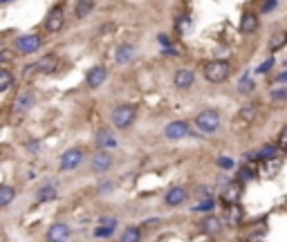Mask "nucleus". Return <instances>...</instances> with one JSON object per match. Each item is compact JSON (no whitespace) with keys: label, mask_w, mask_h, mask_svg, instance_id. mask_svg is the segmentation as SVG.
Here are the masks:
<instances>
[{"label":"nucleus","mask_w":287,"mask_h":242,"mask_svg":"<svg viewBox=\"0 0 287 242\" xmlns=\"http://www.w3.org/2000/svg\"><path fill=\"white\" fill-rule=\"evenodd\" d=\"M36 104V97L32 92H25V94H20V97L16 99V101H14V112H16V115H23V112H30L32 110V105Z\"/></svg>","instance_id":"13"},{"label":"nucleus","mask_w":287,"mask_h":242,"mask_svg":"<svg viewBox=\"0 0 287 242\" xmlns=\"http://www.w3.org/2000/svg\"><path fill=\"white\" fill-rule=\"evenodd\" d=\"M202 229L213 236V233H218V231L222 229V220L216 218V215H209V218H204V222H202Z\"/></svg>","instance_id":"21"},{"label":"nucleus","mask_w":287,"mask_h":242,"mask_svg":"<svg viewBox=\"0 0 287 242\" xmlns=\"http://www.w3.org/2000/svg\"><path fill=\"white\" fill-rule=\"evenodd\" d=\"M276 83H287V69H285V72H281L278 76H276Z\"/></svg>","instance_id":"41"},{"label":"nucleus","mask_w":287,"mask_h":242,"mask_svg":"<svg viewBox=\"0 0 287 242\" xmlns=\"http://www.w3.org/2000/svg\"><path fill=\"white\" fill-rule=\"evenodd\" d=\"M133 56H135V47H133V45H119L117 52H115V61H117L119 65L130 63Z\"/></svg>","instance_id":"18"},{"label":"nucleus","mask_w":287,"mask_h":242,"mask_svg":"<svg viewBox=\"0 0 287 242\" xmlns=\"http://www.w3.org/2000/svg\"><path fill=\"white\" fill-rule=\"evenodd\" d=\"M14 86V76H12V72L7 68H2L0 69V92H7L9 87Z\"/></svg>","instance_id":"26"},{"label":"nucleus","mask_w":287,"mask_h":242,"mask_svg":"<svg viewBox=\"0 0 287 242\" xmlns=\"http://www.w3.org/2000/svg\"><path fill=\"white\" fill-rule=\"evenodd\" d=\"M278 144H281V146H287V126L281 130V137H278Z\"/></svg>","instance_id":"39"},{"label":"nucleus","mask_w":287,"mask_h":242,"mask_svg":"<svg viewBox=\"0 0 287 242\" xmlns=\"http://www.w3.org/2000/svg\"><path fill=\"white\" fill-rule=\"evenodd\" d=\"M121 242H141L139 226H126L121 233Z\"/></svg>","instance_id":"24"},{"label":"nucleus","mask_w":287,"mask_h":242,"mask_svg":"<svg viewBox=\"0 0 287 242\" xmlns=\"http://www.w3.org/2000/svg\"><path fill=\"white\" fill-rule=\"evenodd\" d=\"M271 68H274V58H270V61H265V63L260 65V68H258V74H267V72H270Z\"/></svg>","instance_id":"35"},{"label":"nucleus","mask_w":287,"mask_h":242,"mask_svg":"<svg viewBox=\"0 0 287 242\" xmlns=\"http://www.w3.org/2000/svg\"><path fill=\"white\" fill-rule=\"evenodd\" d=\"M240 200V184H227L224 186V190H222V202L224 204H229V207H234L236 202Z\"/></svg>","instance_id":"17"},{"label":"nucleus","mask_w":287,"mask_h":242,"mask_svg":"<svg viewBox=\"0 0 287 242\" xmlns=\"http://www.w3.org/2000/svg\"><path fill=\"white\" fill-rule=\"evenodd\" d=\"M198 197H200L202 202H204V200H211V190L206 189V186H200V189H198Z\"/></svg>","instance_id":"36"},{"label":"nucleus","mask_w":287,"mask_h":242,"mask_svg":"<svg viewBox=\"0 0 287 242\" xmlns=\"http://www.w3.org/2000/svg\"><path fill=\"white\" fill-rule=\"evenodd\" d=\"M56 65H59V58L52 56V54H47V56L38 58L36 63L30 65V72H36V74H50V72L56 69Z\"/></svg>","instance_id":"9"},{"label":"nucleus","mask_w":287,"mask_h":242,"mask_svg":"<svg viewBox=\"0 0 287 242\" xmlns=\"http://www.w3.org/2000/svg\"><path fill=\"white\" fill-rule=\"evenodd\" d=\"M94 5H97V0H76V7H74L76 18H85L94 9Z\"/></svg>","instance_id":"20"},{"label":"nucleus","mask_w":287,"mask_h":242,"mask_svg":"<svg viewBox=\"0 0 287 242\" xmlns=\"http://www.w3.org/2000/svg\"><path fill=\"white\" fill-rule=\"evenodd\" d=\"M14 195H16L14 186H9V184H2V186H0V207H2V208L9 207V202L14 200Z\"/></svg>","instance_id":"23"},{"label":"nucleus","mask_w":287,"mask_h":242,"mask_svg":"<svg viewBox=\"0 0 287 242\" xmlns=\"http://www.w3.org/2000/svg\"><path fill=\"white\" fill-rule=\"evenodd\" d=\"M202 72H204V79L216 86V83H224V81L229 79L231 65H229V61H209Z\"/></svg>","instance_id":"1"},{"label":"nucleus","mask_w":287,"mask_h":242,"mask_svg":"<svg viewBox=\"0 0 287 242\" xmlns=\"http://www.w3.org/2000/svg\"><path fill=\"white\" fill-rule=\"evenodd\" d=\"M0 2H2V5H9V2H12V0H0Z\"/></svg>","instance_id":"43"},{"label":"nucleus","mask_w":287,"mask_h":242,"mask_svg":"<svg viewBox=\"0 0 287 242\" xmlns=\"http://www.w3.org/2000/svg\"><path fill=\"white\" fill-rule=\"evenodd\" d=\"M218 166H220V168H224V171H231V168H234L236 164H234V159H231V157L222 155L220 159H218Z\"/></svg>","instance_id":"34"},{"label":"nucleus","mask_w":287,"mask_h":242,"mask_svg":"<svg viewBox=\"0 0 287 242\" xmlns=\"http://www.w3.org/2000/svg\"><path fill=\"white\" fill-rule=\"evenodd\" d=\"M188 197V193L182 186H173V189H169V193L164 195V202L169 204V207H180V204H184Z\"/></svg>","instance_id":"12"},{"label":"nucleus","mask_w":287,"mask_h":242,"mask_svg":"<svg viewBox=\"0 0 287 242\" xmlns=\"http://www.w3.org/2000/svg\"><path fill=\"white\" fill-rule=\"evenodd\" d=\"M253 87H256V83H253L252 76H242L240 83H238V92L249 94V92H253Z\"/></svg>","instance_id":"27"},{"label":"nucleus","mask_w":287,"mask_h":242,"mask_svg":"<svg viewBox=\"0 0 287 242\" xmlns=\"http://www.w3.org/2000/svg\"><path fill=\"white\" fill-rule=\"evenodd\" d=\"M220 115H218L216 110H202L198 117H195V126H198L200 133L204 135H211L216 130H220Z\"/></svg>","instance_id":"3"},{"label":"nucleus","mask_w":287,"mask_h":242,"mask_svg":"<svg viewBox=\"0 0 287 242\" xmlns=\"http://www.w3.org/2000/svg\"><path fill=\"white\" fill-rule=\"evenodd\" d=\"M256 115H258V110L253 108V105H245V108L238 112V119L240 121H253L256 119Z\"/></svg>","instance_id":"28"},{"label":"nucleus","mask_w":287,"mask_h":242,"mask_svg":"<svg viewBox=\"0 0 287 242\" xmlns=\"http://www.w3.org/2000/svg\"><path fill=\"white\" fill-rule=\"evenodd\" d=\"M240 34H253L258 29V16L253 12H245L240 18Z\"/></svg>","instance_id":"16"},{"label":"nucleus","mask_w":287,"mask_h":242,"mask_svg":"<svg viewBox=\"0 0 287 242\" xmlns=\"http://www.w3.org/2000/svg\"><path fill=\"white\" fill-rule=\"evenodd\" d=\"M135 117H137L135 105H130V104H119L117 108L112 110L110 121H112V126H115V128H119V130H126V128L133 126Z\"/></svg>","instance_id":"2"},{"label":"nucleus","mask_w":287,"mask_h":242,"mask_svg":"<svg viewBox=\"0 0 287 242\" xmlns=\"http://www.w3.org/2000/svg\"><path fill=\"white\" fill-rule=\"evenodd\" d=\"M115 189V184H112V182H103V184L99 186V193H106V190H112Z\"/></svg>","instance_id":"40"},{"label":"nucleus","mask_w":287,"mask_h":242,"mask_svg":"<svg viewBox=\"0 0 287 242\" xmlns=\"http://www.w3.org/2000/svg\"><path fill=\"white\" fill-rule=\"evenodd\" d=\"M188 18H182V20H177V29H182V34H188Z\"/></svg>","instance_id":"37"},{"label":"nucleus","mask_w":287,"mask_h":242,"mask_svg":"<svg viewBox=\"0 0 287 242\" xmlns=\"http://www.w3.org/2000/svg\"><path fill=\"white\" fill-rule=\"evenodd\" d=\"M283 47H287V29H276L274 34L270 36L267 50H270V52H278Z\"/></svg>","instance_id":"15"},{"label":"nucleus","mask_w":287,"mask_h":242,"mask_svg":"<svg viewBox=\"0 0 287 242\" xmlns=\"http://www.w3.org/2000/svg\"><path fill=\"white\" fill-rule=\"evenodd\" d=\"M157 40H159V43H164V45H169V36H164V34H159Z\"/></svg>","instance_id":"42"},{"label":"nucleus","mask_w":287,"mask_h":242,"mask_svg":"<svg viewBox=\"0 0 287 242\" xmlns=\"http://www.w3.org/2000/svg\"><path fill=\"white\" fill-rule=\"evenodd\" d=\"M211 208H213V200H204V202H198L191 211L193 213H202V211H211Z\"/></svg>","instance_id":"31"},{"label":"nucleus","mask_w":287,"mask_h":242,"mask_svg":"<svg viewBox=\"0 0 287 242\" xmlns=\"http://www.w3.org/2000/svg\"><path fill=\"white\" fill-rule=\"evenodd\" d=\"M56 197V189H54L52 184H47V186H43L41 190H38V195H36V202L41 204V202H50V200H54Z\"/></svg>","instance_id":"25"},{"label":"nucleus","mask_w":287,"mask_h":242,"mask_svg":"<svg viewBox=\"0 0 287 242\" xmlns=\"http://www.w3.org/2000/svg\"><path fill=\"white\" fill-rule=\"evenodd\" d=\"M193 81H195V74L191 69H177L175 76H173V83H175V87H180V90H188V87L193 86Z\"/></svg>","instance_id":"14"},{"label":"nucleus","mask_w":287,"mask_h":242,"mask_svg":"<svg viewBox=\"0 0 287 242\" xmlns=\"http://www.w3.org/2000/svg\"><path fill=\"white\" fill-rule=\"evenodd\" d=\"M108 79V68H103V65H94V68H90L88 76H85V83H88L90 87H101L103 83H106Z\"/></svg>","instance_id":"10"},{"label":"nucleus","mask_w":287,"mask_h":242,"mask_svg":"<svg viewBox=\"0 0 287 242\" xmlns=\"http://www.w3.org/2000/svg\"><path fill=\"white\" fill-rule=\"evenodd\" d=\"M43 45V38L41 34H23L16 38V52L18 54H34L38 47Z\"/></svg>","instance_id":"4"},{"label":"nucleus","mask_w":287,"mask_h":242,"mask_svg":"<svg viewBox=\"0 0 287 242\" xmlns=\"http://www.w3.org/2000/svg\"><path fill=\"white\" fill-rule=\"evenodd\" d=\"M258 157L260 159H274V157H281V148L276 144H267V146H263V148L258 150Z\"/></svg>","instance_id":"22"},{"label":"nucleus","mask_w":287,"mask_h":242,"mask_svg":"<svg viewBox=\"0 0 287 242\" xmlns=\"http://www.w3.org/2000/svg\"><path fill=\"white\" fill-rule=\"evenodd\" d=\"M253 168H249V166H242L240 171H238V179H240V182H249V179L253 177Z\"/></svg>","instance_id":"33"},{"label":"nucleus","mask_w":287,"mask_h":242,"mask_svg":"<svg viewBox=\"0 0 287 242\" xmlns=\"http://www.w3.org/2000/svg\"><path fill=\"white\" fill-rule=\"evenodd\" d=\"M112 233H115V226H108V225H101L99 229L94 231V236L97 238H110Z\"/></svg>","instance_id":"32"},{"label":"nucleus","mask_w":287,"mask_h":242,"mask_svg":"<svg viewBox=\"0 0 287 242\" xmlns=\"http://www.w3.org/2000/svg\"><path fill=\"white\" fill-rule=\"evenodd\" d=\"M242 220V211L238 204H234V207H229V225H240Z\"/></svg>","instance_id":"29"},{"label":"nucleus","mask_w":287,"mask_h":242,"mask_svg":"<svg viewBox=\"0 0 287 242\" xmlns=\"http://www.w3.org/2000/svg\"><path fill=\"white\" fill-rule=\"evenodd\" d=\"M274 7H276V0H267V2H265V5H263V14L271 12V9H274Z\"/></svg>","instance_id":"38"},{"label":"nucleus","mask_w":287,"mask_h":242,"mask_svg":"<svg viewBox=\"0 0 287 242\" xmlns=\"http://www.w3.org/2000/svg\"><path fill=\"white\" fill-rule=\"evenodd\" d=\"M70 233H72L70 226L63 225V222H59V225L50 226V231H47V240H50V242H68Z\"/></svg>","instance_id":"11"},{"label":"nucleus","mask_w":287,"mask_h":242,"mask_svg":"<svg viewBox=\"0 0 287 242\" xmlns=\"http://www.w3.org/2000/svg\"><path fill=\"white\" fill-rule=\"evenodd\" d=\"M97 144H99L103 150H108V148H115V146H117V139H115V135H112L110 130L103 128V130L97 133Z\"/></svg>","instance_id":"19"},{"label":"nucleus","mask_w":287,"mask_h":242,"mask_svg":"<svg viewBox=\"0 0 287 242\" xmlns=\"http://www.w3.org/2000/svg\"><path fill=\"white\" fill-rule=\"evenodd\" d=\"M271 101H278V104H283V101H287V87H276V90H271L270 92Z\"/></svg>","instance_id":"30"},{"label":"nucleus","mask_w":287,"mask_h":242,"mask_svg":"<svg viewBox=\"0 0 287 242\" xmlns=\"http://www.w3.org/2000/svg\"><path fill=\"white\" fill-rule=\"evenodd\" d=\"M164 135L169 141H180V139H184L188 135V123L186 121H170L164 128Z\"/></svg>","instance_id":"8"},{"label":"nucleus","mask_w":287,"mask_h":242,"mask_svg":"<svg viewBox=\"0 0 287 242\" xmlns=\"http://www.w3.org/2000/svg\"><path fill=\"white\" fill-rule=\"evenodd\" d=\"M63 23H65V16H63V7L56 5L52 9V12L47 14L45 18V23H43V27H45V32H61L63 29Z\"/></svg>","instance_id":"6"},{"label":"nucleus","mask_w":287,"mask_h":242,"mask_svg":"<svg viewBox=\"0 0 287 242\" xmlns=\"http://www.w3.org/2000/svg\"><path fill=\"white\" fill-rule=\"evenodd\" d=\"M83 161V150L81 148H70L61 155V171H74Z\"/></svg>","instance_id":"7"},{"label":"nucleus","mask_w":287,"mask_h":242,"mask_svg":"<svg viewBox=\"0 0 287 242\" xmlns=\"http://www.w3.org/2000/svg\"><path fill=\"white\" fill-rule=\"evenodd\" d=\"M90 168H92V173H97V175L108 173V171L112 168V155L108 153V150H101V153L92 155V159H90Z\"/></svg>","instance_id":"5"}]
</instances>
